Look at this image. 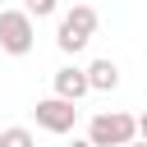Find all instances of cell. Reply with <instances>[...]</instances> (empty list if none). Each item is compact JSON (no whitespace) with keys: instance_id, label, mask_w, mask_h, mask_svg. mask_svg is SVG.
<instances>
[{"instance_id":"ba28073f","label":"cell","mask_w":147,"mask_h":147,"mask_svg":"<svg viewBox=\"0 0 147 147\" xmlns=\"http://www.w3.org/2000/svg\"><path fill=\"white\" fill-rule=\"evenodd\" d=\"M55 9H60V0H28V14L32 18H51Z\"/></svg>"},{"instance_id":"52a82bcc","label":"cell","mask_w":147,"mask_h":147,"mask_svg":"<svg viewBox=\"0 0 147 147\" xmlns=\"http://www.w3.org/2000/svg\"><path fill=\"white\" fill-rule=\"evenodd\" d=\"M0 147H37V138H32V129L9 124V129H0Z\"/></svg>"},{"instance_id":"3957f363","label":"cell","mask_w":147,"mask_h":147,"mask_svg":"<svg viewBox=\"0 0 147 147\" xmlns=\"http://www.w3.org/2000/svg\"><path fill=\"white\" fill-rule=\"evenodd\" d=\"M37 46V23L28 9H0V51L5 55H28Z\"/></svg>"},{"instance_id":"7a4b0ae2","label":"cell","mask_w":147,"mask_h":147,"mask_svg":"<svg viewBox=\"0 0 147 147\" xmlns=\"http://www.w3.org/2000/svg\"><path fill=\"white\" fill-rule=\"evenodd\" d=\"M96 9L92 5H74V9H64V18H60V28H55V46L64 51V55H78L87 41H92V32H96Z\"/></svg>"},{"instance_id":"8992f818","label":"cell","mask_w":147,"mask_h":147,"mask_svg":"<svg viewBox=\"0 0 147 147\" xmlns=\"http://www.w3.org/2000/svg\"><path fill=\"white\" fill-rule=\"evenodd\" d=\"M87 87L92 92H115L119 87V64L115 60H92L87 64Z\"/></svg>"},{"instance_id":"30bf717a","label":"cell","mask_w":147,"mask_h":147,"mask_svg":"<svg viewBox=\"0 0 147 147\" xmlns=\"http://www.w3.org/2000/svg\"><path fill=\"white\" fill-rule=\"evenodd\" d=\"M69 147H92V142H87V138H74V142H69Z\"/></svg>"},{"instance_id":"8fae6325","label":"cell","mask_w":147,"mask_h":147,"mask_svg":"<svg viewBox=\"0 0 147 147\" xmlns=\"http://www.w3.org/2000/svg\"><path fill=\"white\" fill-rule=\"evenodd\" d=\"M124 147H147V142H142V138H133V142H124Z\"/></svg>"},{"instance_id":"277c9868","label":"cell","mask_w":147,"mask_h":147,"mask_svg":"<svg viewBox=\"0 0 147 147\" xmlns=\"http://www.w3.org/2000/svg\"><path fill=\"white\" fill-rule=\"evenodd\" d=\"M32 115H37V129H46V133H74V124H78V101L41 96V101L32 106Z\"/></svg>"},{"instance_id":"6da1fadb","label":"cell","mask_w":147,"mask_h":147,"mask_svg":"<svg viewBox=\"0 0 147 147\" xmlns=\"http://www.w3.org/2000/svg\"><path fill=\"white\" fill-rule=\"evenodd\" d=\"M138 138V115L129 110H96L87 119V142L92 147H124Z\"/></svg>"},{"instance_id":"9c48e42d","label":"cell","mask_w":147,"mask_h":147,"mask_svg":"<svg viewBox=\"0 0 147 147\" xmlns=\"http://www.w3.org/2000/svg\"><path fill=\"white\" fill-rule=\"evenodd\" d=\"M138 138H142V142H147V110H142V115H138Z\"/></svg>"},{"instance_id":"5b68a950","label":"cell","mask_w":147,"mask_h":147,"mask_svg":"<svg viewBox=\"0 0 147 147\" xmlns=\"http://www.w3.org/2000/svg\"><path fill=\"white\" fill-rule=\"evenodd\" d=\"M92 87H87V69H78V64H64V69H55V96H64V101H83Z\"/></svg>"}]
</instances>
